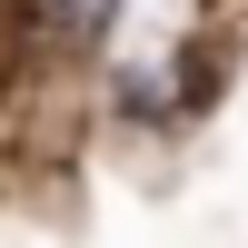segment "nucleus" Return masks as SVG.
I'll return each mask as SVG.
<instances>
[{
  "instance_id": "nucleus-1",
  "label": "nucleus",
  "mask_w": 248,
  "mask_h": 248,
  "mask_svg": "<svg viewBox=\"0 0 248 248\" xmlns=\"http://www.w3.org/2000/svg\"><path fill=\"white\" fill-rule=\"evenodd\" d=\"M60 10V30H99V10H109V0H50Z\"/></svg>"
}]
</instances>
